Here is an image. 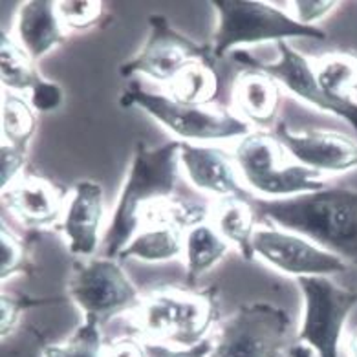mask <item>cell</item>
<instances>
[{"mask_svg":"<svg viewBox=\"0 0 357 357\" xmlns=\"http://www.w3.org/2000/svg\"><path fill=\"white\" fill-rule=\"evenodd\" d=\"M257 222L308 238L344 262L357 264V191L324 187L308 195L251 200Z\"/></svg>","mask_w":357,"mask_h":357,"instance_id":"obj_1","label":"cell"},{"mask_svg":"<svg viewBox=\"0 0 357 357\" xmlns=\"http://www.w3.org/2000/svg\"><path fill=\"white\" fill-rule=\"evenodd\" d=\"M180 147L181 142H167L156 149L143 142L136 143L112 220L105 233L107 259H118L123 248L136 236L145 211L172 198L180 171Z\"/></svg>","mask_w":357,"mask_h":357,"instance_id":"obj_2","label":"cell"},{"mask_svg":"<svg viewBox=\"0 0 357 357\" xmlns=\"http://www.w3.org/2000/svg\"><path fill=\"white\" fill-rule=\"evenodd\" d=\"M220 312L218 289L156 288L142 295V303L132 313V321L149 341L192 348L206 341V335Z\"/></svg>","mask_w":357,"mask_h":357,"instance_id":"obj_3","label":"cell"},{"mask_svg":"<svg viewBox=\"0 0 357 357\" xmlns=\"http://www.w3.org/2000/svg\"><path fill=\"white\" fill-rule=\"evenodd\" d=\"M218 15L211 50L215 61L222 59L236 46L262 43H288V39H326V31L317 26L301 24L277 6L260 0H213Z\"/></svg>","mask_w":357,"mask_h":357,"instance_id":"obj_4","label":"cell"},{"mask_svg":"<svg viewBox=\"0 0 357 357\" xmlns=\"http://www.w3.org/2000/svg\"><path fill=\"white\" fill-rule=\"evenodd\" d=\"M288 151L275 134L264 130L242 137L235 147V163L251 191L268 200L308 195L324 189L323 174L301 163H289Z\"/></svg>","mask_w":357,"mask_h":357,"instance_id":"obj_5","label":"cell"},{"mask_svg":"<svg viewBox=\"0 0 357 357\" xmlns=\"http://www.w3.org/2000/svg\"><path fill=\"white\" fill-rule=\"evenodd\" d=\"M121 107H137L156 119L160 125L181 142H216L233 139L251 134V127L233 114V110L222 107H196V105L178 103L167 93H154L142 89V84L132 81L121 92Z\"/></svg>","mask_w":357,"mask_h":357,"instance_id":"obj_6","label":"cell"},{"mask_svg":"<svg viewBox=\"0 0 357 357\" xmlns=\"http://www.w3.org/2000/svg\"><path fill=\"white\" fill-rule=\"evenodd\" d=\"M291 344V317L269 303L240 306L220 324L207 357H282Z\"/></svg>","mask_w":357,"mask_h":357,"instance_id":"obj_7","label":"cell"},{"mask_svg":"<svg viewBox=\"0 0 357 357\" xmlns=\"http://www.w3.org/2000/svg\"><path fill=\"white\" fill-rule=\"evenodd\" d=\"M66 291L84 317H96L101 324L118 313L134 312L142 303V295L121 264L107 257L77 260Z\"/></svg>","mask_w":357,"mask_h":357,"instance_id":"obj_8","label":"cell"},{"mask_svg":"<svg viewBox=\"0 0 357 357\" xmlns=\"http://www.w3.org/2000/svg\"><path fill=\"white\" fill-rule=\"evenodd\" d=\"M297 282L304 297V315L295 341L319 357H339L342 330L357 306V291L341 288L328 277H303Z\"/></svg>","mask_w":357,"mask_h":357,"instance_id":"obj_9","label":"cell"},{"mask_svg":"<svg viewBox=\"0 0 357 357\" xmlns=\"http://www.w3.org/2000/svg\"><path fill=\"white\" fill-rule=\"evenodd\" d=\"M192 63L215 64L211 45H198L174 30L165 15L152 13L149 17V37L145 45L132 59L121 64L119 74L123 77L145 75L160 84H169Z\"/></svg>","mask_w":357,"mask_h":357,"instance_id":"obj_10","label":"cell"},{"mask_svg":"<svg viewBox=\"0 0 357 357\" xmlns=\"http://www.w3.org/2000/svg\"><path fill=\"white\" fill-rule=\"evenodd\" d=\"M277 52H279V59L273 63H264L248 52H236L235 61L244 68H257L271 75L291 96L323 112L337 116L342 121H347L357 134V101H335L328 98L317 84L312 59L298 54L289 43H279Z\"/></svg>","mask_w":357,"mask_h":357,"instance_id":"obj_11","label":"cell"},{"mask_svg":"<svg viewBox=\"0 0 357 357\" xmlns=\"http://www.w3.org/2000/svg\"><path fill=\"white\" fill-rule=\"evenodd\" d=\"M253 250L266 264L295 279L326 277L347 271L344 260L328 253L308 238L279 227H257Z\"/></svg>","mask_w":357,"mask_h":357,"instance_id":"obj_12","label":"cell"},{"mask_svg":"<svg viewBox=\"0 0 357 357\" xmlns=\"http://www.w3.org/2000/svg\"><path fill=\"white\" fill-rule=\"evenodd\" d=\"M286 151L301 165L321 174L324 172H347L357 169V143L344 134L330 130H303L294 132L286 123L275 127Z\"/></svg>","mask_w":357,"mask_h":357,"instance_id":"obj_13","label":"cell"},{"mask_svg":"<svg viewBox=\"0 0 357 357\" xmlns=\"http://www.w3.org/2000/svg\"><path fill=\"white\" fill-rule=\"evenodd\" d=\"M180 165L187 181L198 191L220 198H240L251 202L255 195L244 189L236 176V169L229 154L218 147L192 145L181 142Z\"/></svg>","mask_w":357,"mask_h":357,"instance_id":"obj_14","label":"cell"},{"mask_svg":"<svg viewBox=\"0 0 357 357\" xmlns=\"http://www.w3.org/2000/svg\"><path fill=\"white\" fill-rule=\"evenodd\" d=\"M64 189L37 176H22L2 191V204L20 225L31 231L52 229L63 213Z\"/></svg>","mask_w":357,"mask_h":357,"instance_id":"obj_15","label":"cell"},{"mask_svg":"<svg viewBox=\"0 0 357 357\" xmlns=\"http://www.w3.org/2000/svg\"><path fill=\"white\" fill-rule=\"evenodd\" d=\"M103 216V187L93 180L77 181L61 225L64 236L68 240L70 253L75 257H92L96 253Z\"/></svg>","mask_w":357,"mask_h":357,"instance_id":"obj_16","label":"cell"},{"mask_svg":"<svg viewBox=\"0 0 357 357\" xmlns=\"http://www.w3.org/2000/svg\"><path fill=\"white\" fill-rule=\"evenodd\" d=\"M282 92L279 81L257 68H245L233 81L231 110L242 121L259 128H269L277 123Z\"/></svg>","mask_w":357,"mask_h":357,"instance_id":"obj_17","label":"cell"},{"mask_svg":"<svg viewBox=\"0 0 357 357\" xmlns=\"http://www.w3.org/2000/svg\"><path fill=\"white\" fill-rule=\"evenodd\" d=\"M17 43L37 63L66 40L57 6L52 0H28L20 4L15 20Z\"/></svg>","mask_w":357,"mask_h":357,"instance_id":"obj_18","label":"cell"},{"mask_svg":"<svg viewBox=\"0 0 357 357\" xmlns=\"http://www.w3.org/2000/svg\"><path fill=\"white\" fill-rule=\"evenodd\" d=\"M185 251L183 229L174 224H151L136 233L121 250L118 259H137L143 262H167Z\"/></svg>","mask_w":357,"mask_h":357,"instance_id":"obj_19","label":"cell"},{"mask_svg":"<svg viewBox=\"0 0 357 357\" xmlns=\"http://www.w3.org/2000/svg\"><path fill=\"white\" fill-rule=\"evenodd\" d=\"M215 229L227 242L238 248L240 255L248 262L257 257L253 250V238L257 233V216L251 202L240 198H220L215 204Z\"/></svg>","mask_w":357,"mask_h":357,"instance_id":"obj_20","label":"cell"},{"mask_svg":"<svg viewBox=\"0 0 357 357\" xmlns=\"http://www.w3.org/2000/svg\"><path fill=\"white\" fill-rule=\"evenodd\" d=\"M229 251V242L209 224H198L185 236L187 284L195 286L196 280L215 268Z\"/></svg>","mask_w":357,"mask_h":357,"instance_id":"obj_21","label":"cell"},{"mask_svg":"<svg viewBox=\"0 0 357 357\" xmlns=\"http://www.w3.org/2000/svg\"><path fill=\"white\" fill-rule=\"evenodd\" d=\"M317 84L328 98L335 101H356L357 55L333 52L312 61Z\"/></svg>","mask_w":357,"mask_h":357,"instance_id":"obj_22","label":"cell"},{"mask_svg":"<svg viewBox=\"0 0 357 357\" xmlns=\"http://www.w3.org/2000/svg\"><path fill=\"white\" fill-rule=\"evenodd\" d=\"M220 92V79L215 64L192 63L167 84V96L178 103L211 107Z\"/></svg>","mask_w":357,"mask_h":357,"instance_id":"obj_23","label":"cell"},{"mask_svg":"<svg viewBox=\"0 0 357 357\" xmlns=\"http://www.w3.org/2000/svg\"><path fill=\"white\" fill-rule=\"evenodd\" d=\"M0 79L6 90L30 93L46 81L28 52L4 31L0 35Z\"/></svg>","mask_w":357,"mask_h":357,"instance_id":"obj_24","label":"cell"},{"mask_svg":"<svg viewBox=\"0 0 357 357\" xmlns=\"http://www.w3.org/2000/svg\"><path fill=\"white\" fill-rule=\"evenodd\" d=\"M2 143L28 149L37 130V112L31 103L17 93H4L2 98Z\"/></svg>","mask_w":357,"mask_h":357,"instance_id":"obj_25","label":"cell"},{"mask_svg":"<svg viewBox=\"0 0 357 357\" xmlns=\"http://www.w3.org/2000/svg\"><path fill=\"white\" fill-rule=\"evenodd\" d=\"M101 323L96 317H84L74 335L64 344H48L43 350L45 357H103Z\"/></svg>","mask_w":357,"mask_h":357,"instance_id":"obj_26","label":"cell"},{"mask_svg":"<svg viewBox=\"0 0 357 357\" xmlns=\"http://www.w3.org/2000/svg\"><path fill=\"white\" fill-rule=\"evenodd\" d=\"M35 266L30 259V240L8 229L6 222L0 224V279L6 282L15 275H31Z\"/></svg>","mask_w":357,"mask_h":357,"instance_id":"obj_27","label":"cell"},{"mask_svg":"<svg viewBox=\"0 0 357 357\" xmlns=\"http://www.w3.org/2000/svg\"><path fill=\"white\" fill-rule=\"evenodd\" d=\"M55 6L61 24L74 31H86L98 26L105 13L103 2L99 0H61Z\"/></svg>","mask_w":357,"mask_h":357,"instance_id":"obj_28","label":"cell"},{"mask_svg":"<svg viewBox=\"0 0 357 357\" xmlns=\"http://www.w3.org/2000/svg\"><path fill=\"white\" fill-rule=\"evenodd\" d=\"M28 163V149L2 143L0 147V185L2 191L20 180V172Z\"/></svg>","mask_w":357,"mask_h":357,"instance_id":"obj_29","label":"cell"},{"mask_svg":"<svg viewBox=\"0 0 357 357\" xmlns=\"http://www.w3.org/2000/svg\"><path fill=\"white\" fill-rule=\"evenodd\" d=\"M341 4L337 0H295V19L301 24L306 26H315V22L330 15L335 8Z\"/></svg>","mask_w":357,"mask_h":357,"instance_id":"obj_30","label":"cell"},{"mask_svg":"<svg viewBox=\"0 0 357 357\" xmlns=\"http://www.w3.org/2000/svg\"><path fill=\"white\" fill-rule=\"evenodd\" d=\"M30 306V303H26L24 297H17V295H8L2 291L0 297V332H2V339H6L13 330H15L17 323H19L20 315L26 308Z\"/></svg>","mask_w":357,"mask_h":357,"instance_id":"obj_31","label":"cell"},{"mask_svg":"<svg viewBox=\"0 0 357 357\" xmlns=\"http://www.w3.org/2000/svg\"><path fill=\"white\" fill-rule=\"evenodd\" d=\"M63 101L64 90L48 79L30 93V103L35 108V112H54L63 105Z\"/></svg>","mask_w":357,"mask_h":357,"instance_id":"obj_32","label":"cell"},{"mask_svg":"<svg viewBox=\"0 0 357 357\" xmlns=\"http://www.w3.org/2000/svg\"><path fill=\"white\" fill-rule=\"evenodd\" d=\"M149 357H207L213 350V341L206 339L192 348H174L156 341L145 342Z\"/></svg>","mask_w":357,"mask_h":357,"instance_id":"obj_33","label":"cell"},{"mask_svg":"<svg viewBox=\"0 0 357 357\" xmlns=\"http://www.w3.org/2000/svg\"><path fill=\"white\" fill-rule=\"evenodd\" d=\"M103 357H149V354L145 342L134 337H121L105 344Z\"/></svg>","mask_w":357,"mask_h":357,"instance_id":"obj_34","label":"cell"},{"mask_svg":"<svg viewBox=\"0 0 357 357\" xmlns=\"http://www.w3.org/2000/svg\"><path fill=\"white\" fill-rule=\"evenodd\" d=\"M289 357H313V350L306 344H295L289 348Z\"/></svg>","mask_w":357,"mask_h":357,"instance_id":"obj_35","label":"cell"},{"mask_svg":"<svg viewBox=\"0 0 357 357\" xmlns=\"http://www.w3.org/2000/svg\"><path fill=\"white\" fill-rule=\"evenodd\" d=\"M348 357H357V330H354L352 335L348 337Z\"/></svg>","mask_w":357,"mask_h":357,"instance_id":"obj_36","label":"cell"}]
</instances>
